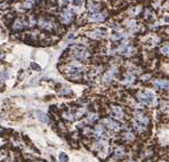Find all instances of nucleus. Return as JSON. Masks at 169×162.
Listing matches in <instances>:
<instances>
[{
	"label": "nucleus",
	"instance_id": "1",
	"mask_svg": "<svg viewBox=\"0 0 169 162\" xmlns=\"http://www.w3.org/2000/svg\"><path fill=\"white\" fill-rule=\"evenodd\" d=\"M29 25H30V23H29L28 17L21 16V17H19V19H16L14 21V23L11 24V30L15 31V32H19V31L26 29Z\"/></svg>",
	"mask_w": 169,
	"mask_h": 162
},
{
	"label": "nucleus",
	"instance_id": "2",
	"mask_svg": "<svg viewBox=\"0 0 169 162\" xmlns=\"http://www.w3.org/2000/svg\"><path fill=\"white\" fill-rule=\"evenodd\" d=\"M138 99L142 104L144 105H153L155 103V96L153 95V93L151 91H143V93H140L138 95Z\"/></svg>",
	"mask_w": 169,
	"mask_h": 162
},
{
	"label": "nucleus",
	"instance_id": "3",
	"mask_svg": "<svg viewBox=\"0 0 169 162\" xmlns=\"http://www.w3.org/2000/svg\"><path fill=\"white\" fill-rule=\"evenodd\" d=\"M95 150H96V152L98 153V155H100L101 158H104V156H106L107 153H109V145H107L106 142L100 141V142L95 143Z\"/></svg>",
	"mask_w": 169,
	"mask_h": 162
},
{
	"label": "nucleus",
	"instance_id": "4",
	"mask_svg": "<svg viewBox=\"0 0 169 162\" xmlns=\"http://www.w3.org/2000/svg\"><path fill=\"white\" fill-rule=\"evenodd\" d=\"M103 122L105 123V126H106L109 129H111V130L119 131V130L121 129V126H120V123H119L117 120H114V119L106 118V119H104V120H103Z\"/></svg>",
	"mask_w": 169,
	"mask_h": 162
},
{
	"label": "nucleus",
	"instance_id": "5",
	"mask_svg": "<svg viewBox=\"0 0 169 162\" xmlns=\"http://www.w3.org/2000/svg\"><path fill=\"white\" fill-rule=\"evenodd\" d=\"M112 114L114 115V118L117 120H122L125 118V113H123V110L119 106H113L112 107Z\"/></svg>",
	"mask_w": 169,
	"mask_h": 162
},
{
	"label": "nucleus",
	"instance_id": "6",
	"mask_svg": "<svg viewBox=\"0 0 169 162\" xmlns=\"http://www.w3.org/2000/svg\"><path fill=\"white\" fill-rule=\"evenodd\" d=\"M93 131H94V135L96 137H100V138H101V137L104 136V133H105L106 130H105V127H104L103 124H96L94 127V130H93Z\"/></svg>",
	"mask_w": 169,
	"mask_h": 162
},
{
	"label": "nucleus",
	"instance_id": "7",
	"mask_svg": "<svg viewBox=\"0 0 169 162\" xmlns=\"http://www.w3.org/2000/svg\"><path fill=\"white\" fill-rule=\"evenodd\" d=\"M72 19H73V15H72V13L69 11V10H66L65 13H63V14L61 15V21H62L63 24H69V23H71Z\"/></svg>",
	"mask_w": 169,
	"mask_h": 162
},
{
	"label": "nucleus",
	"instance_id": "8",
	"mask_svg": "<svg viewBox=\"0 0 169 162\" xmlns=\"http://www.w3.org/2000/svg\"><path fill=\"white\" fill-rule=\"evenodd\" d=\"M154 86L159 89H169V81L168 80H157L154 82Z\"/></svg>",
	"mask_w": 169,
	"mask_h": 162
},
{
	"label": "nucleus",
	"instance_id": "9",
	"mask_svg": "<svg viewBox=\"0 0 169 162\" xmlns=\"http://www.w3.org/2000/svg\"><path fill=\"white\" fill-rule=\"evenodd\" d=\"M114 155H115L117 158H123V156H125V148H123V146H118V147H115V150H114Z\"/></svg>",
	"mask_w": 169,
	"mask_h": 162
},
{
	"label": "nucleus",
	"instance_id": "10",
	"mask_svg": "<svg viewBox=\"0 0 169 162\" xmlns=\"http://www.w3.org/2000/svg\"><path fill=\"white\" fill-rule=\"evenodd\" d=\"M38 119L40 120V121H42L44 123H48L49 122V119H48V116L44 114V113H41V112H38Z\"/></svg>",
	"mask_w": 169,
	"mask_h": 162
},
{
	"label": "nucleus",
	"instance_id": "11",
	"mask_svg": "<svg viewBox=\"0 0 169 162\" xmlns=\"http://www.w3.org/2000/svg\"><path fill=\"white\" fill-rule=\"evenodd\" d=\"M97 119H98V116H97V114H95V113H90V114H88V116H87V121L88 122H94Z\"/></svg>",
	"mask_w": 169,
	"mask_h": 162
},
{
	"label": "nucleus",
	"instance_id": "12",
	"mask_svg": "<svg viewBox=\"0 0 169 162\" xmlns=\"http://www.w3.org/2000/svg\"><path fill=\"white\" fill-rule=\"evenodd\" d=\"M58 159H59V162H67L69 161V158H67V155H66L65 153H59V155H58Z\"/></svg>",
	"mask_w": 169,
	"mask_h": 162
},
{
	"label": "nucleus",
	"instance_id": "13",
	"mask_svg": "<svg viewBox=\"0 0 169 162\" xmlns=\"http://www.w3.org/2000/svg\"><path fill=\"white\" fill-rule=\"evenodd\" d=\"M123 138H125V139H129V141H132V139H134V136H132V133H125V136H123Z\"/></svg>",
	"mask_w": 169,
	"mask_h": 162
},
{
	"label": "nucleus",
	"instance_id": "14",
	"mask_svg": "<svg viewBox=\"0 0 169 162\" xmlns=\"http://www.w3.org/2000/svg\"><path fill=\"white\" fill-rule=\"evenodd\" d=\"M38 162H44V161H38Z\"/></svg>",
	"mask_w": 169,
	"mask_h": 162
},
{
	"label": "nucleus",
	"instance_id": "15",
	"mask_svg": "<svg viewBox=\"0 0 169 162\" xmlns=\"http://www.w3.org/2000/svg\"><path fill=\"white\" fill-rule=\"evenodd\" d=\"M130 162H135V161H130Z\"/></svg>",
	"mask_w": 169,
	"mask_h": 162
}]
</instances>
